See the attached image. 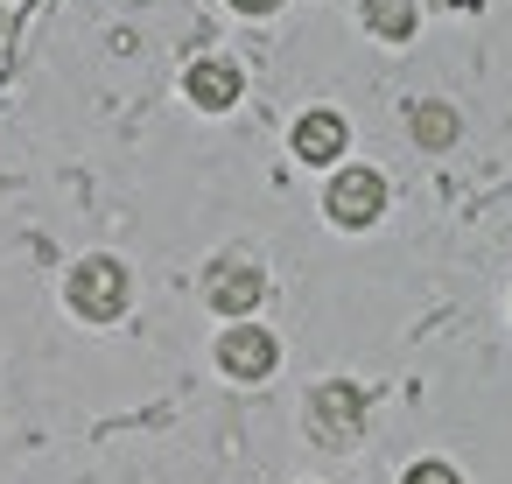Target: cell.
<instances>
[{
	"instance_id": "obj_5",
	"label": "cell",
	"mask_w": 512,
	"mask_h": 484,
	"mask_svg": "<svg viewBox=\"0 0 512 484\" xmlns=\"http://www.w3.org/2000/svg\"><path fill=\"white\" fill-rule=\"evenodd\" d=\"M274 358H281V344H274L260 323H232V330L218 337V365H225L232 379H267Z\"/></svg>"
},
{
	"instance_id": "obj_6",
	"label": "cell",
	"mask_w": 512,
	"mask_h": 484,
	"mask_svg": "<svg viewBox=\"0 0 512 484\" xmlns=\"http://www.w3.org/2000/svg\"><path fill=\"white\" fill-rule=\"evenodd\" d=\"M260 295H267V274H260L253 260H225V267L211 274V309L232 316V323H246V316L260 309Z\"/></svg>"
},
{
	"instance_id": "obj_11",
	"label": "cell",
	"mask_w": 512,
	"mask_h": 484,
	"mask_svg": "<svg viewBox=\"0 0 512 484\" xmlns=\"http://www.w3.org/2000/svg\"><path fill=\"white\" fill-rule=\"evenodd\" d=\"M232 8H239V15H274L281 0H232Z\"/></svg>"
},
{
	"instance_id": "obj_1",
	"label": "cell",
	"mask_w": 512,
	"mask_h": 484,
	"mask_svg": "<svg viewBox=\"0 0 512 484\" xmlns=\"http://www.w3.org/2000/svg\"><path fill=\"white\" fill-rule=\"evenodd\" d=\"M71 309L85 316V323H113V316H127V302H134V274L120 267V260H106V253H92V260H78L71 267Z\"/></svg>"
},
{
	"instance_id": "obj_3",
	"label": "cell",
	"mask_w": 512,
	"mask_h": 484,
	"mask_svg": "<svg viewBox=\"0 0 512 484\" xmlns=\"http://www.w3.org/2000/svg\"><path fill=\"white\" fill-rule=\"evenodd\" d=\"M323 211H330V225H344V232L379 225V211H386V183H379V169H337Z\"/></svg>"
},
{
	"instance_id": "obj_7",
	"label": "cell",
	"mask_w": 512,
	"mask_h": 484,
	"mask_svg": "<svg viewBox=\"0 0 512 484\" xmlns=\"http://www.w3.org/2000/svg\"><path fill=\"white\" fill-rule=\"evenodd\" d=\"M288 141H295V155H302L309 169H323V162H337V155H344V113H323V106H316V113H302Z\"/></svg>"
},
{
	"instance_id": "obj_9",
	"label": "cell",
	"mask_w": 512,
	"mask_h": 484,
	"mask_svg": "<svg viewBox=\"0 0 512 484\" xmlns=\"http://www.w3.org/2000/svg\"><path fill=\"white\" fill-rule=\"evenodd\" d=\"M407 127H414L421 148H449V141H456V113H449L442 99H421V106L407 113Z\"/></svg>"
},
{
	"instance_id": "obj_2",
	"label": "cell",
	"mask_w": 512,
	"mask_h": 484,
	"mask_svg": "<svg viewBox=\"0 0 512 484\" xmlns=\"http://www.w3.org/2000/svg\"><path fill=\"white\" fill-rule=\"evenodd\" d=\"M358 428H365V386L330 379V386H316V393H309V435H316L323 449H344Z\"/></svg>"
},
{
	"instance_id": "obj_10",
	"label": "cell",
	"mask_w": 512,
	"mask_h": 484,
	"mask_svg": "<svg viewBox=\"0 0 512 484\" xmlns=\"http://www.w3.org/2000/svg\"><path fill=\"white\" fill-rule=\"evenodd\" d=\"M400 484H463V477H456L449 463H414V470H407Z\"/></svg>"
},
{
	"instance_id": "obj_4",
	"label": "cell",
	"mask_w": 512,
	"mask_h": 484,
	"mask_svg": "<svg viewBox=\"0 0 512 484\" xmlns=\"http://www.w3.org/2000/svg\"><path fill=\"white\" fill-rule=\"evenodd\" d=\"M183 92H190L197 113H232L239 92H246V71H239L232 57H197V64L183 71Z\"/></svg>"
},
{
	"instance_id": "obj_8",
	"label": "cell",
	"mask_w": 512,
	"mask_h": 484,
	"mask_svg": "<svg viewBox=\"0 0 512 484\" xmlns=\"http://www.w3.org/2000/svg\"><path fill=\"white\" fill-rule=\"evenodd\" d=\"M358 15H365V29H372V36L407 43V36H414V22H421V0H358Z\"/></svg>"
}]
</instances>
